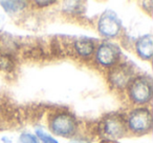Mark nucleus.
Masks as SVG:
<instances>
[{"label": "nucleus", "mask_w": 153, "mask_h": 143, "mask_svg": "<svg viewBox=\"0 0 153 143\" xmlns=\"http://www.w3.org/2000/svg\"><path fill=\"white\" fill-rule=\"evenodd\" d=\"M129 95L133 102L145 104L152 97V81L149 77H138L131 81L129 86Z\"/></svg>", "instance_id": "f257e3e1"}, {"label": "nucleus", "mask_w": 153, "mask_h": 143, "mask_svg": "<svg viewBox=\"0 0 153 143\" xmlns=\"http://www.w3.org/2000/svg\"><path fill=\"white\" fill-rule=\"evenodd\" d=\"M51 132L58 136L70 137L76 130V121L72 115L68 113H60L53 117L49 124Z\"/></svg>", "instance_id": "f03ea898"}, {"label": "nucleus", "mask_w": 153, "mask_h": 143, "mask_svg": "<svg viewBox=\"0 0 153 143\" xmlns=\"http://www.w3.org/2000/svg\"><path fill=\"white\" fill-rule=\"evenodd\" d=\"M128 125L134 133L148 132L152 126V116L148 109H136L131 112L128 118Z\"/></svg>", "instance_id": "7ed1b4c3"}, {"label": "nucleus", "mask_w": 153, "mask_h": 143, "mask_svg": "<svg viewBox=\"0 0 153 143\" xmlns=\"http://www.w3.org/2000/svg\"><path fill=\"white\" fill-rule=\"evenodd\" d=\"M133 78V70L127 63L117 65L109 74V81L114 88H124L131 83Z\"/></svg>", "instance_id": "20e7f679"}, {"label": "nucleus", "mask_w": 153, "mask_h": 143, "mask_svg": "<svg viewBox=\"0 0 153 143\" xmlns=\"http://www.w3.org/2000/svg\"><path fill=\"white\" fill-rule=\"evenodd\" d=\"M119 47L110 42H104L98 47L96 57L98 62L103 66H112L120 59Z\"/></svg>", "instance_id": "39448f33"}, {"label": "nucleus", "mask_w": 153, "mask_h": 143, "mask_svg": "<svg viewBox=\"0 0 153 143\" xmlns=\"http://www.w3.org/2000/svg\"><path fill=\"white\" fill-rule=\"evenodd\" d=\"M99 32L105 37H114L121 30V21L112 12H106L99 20Z\"/></svg>", "instance_id": "423d86ee"}, {"label": "nucleus", "mask_w": 153, "mask_h": 143, "mask_svg": "<svg viewBox=\"0 0 153 143\" xmlns=\"http://www.w3.org/2000/svg\"><path fill=\"white\" fill-rule=\"evenodd\" d=\"M102 130L109 138H119L125 132V123L121 116L109 115L102 122Z\"/></svg>", "instance_id": "0eeeda50"}, {"label": "nucleus", "mask_w": 153, "mask_h": 143, "mask_svg": "<svg viewBox=\"0 0 153 143\" xmlns=\"http://www.w3.org/2000/svg\"><path fill=\"white\" fill-rule=\"evenodd\" d=\"M136 52L142 59L149 60L153 55V43L151 35H145L136 42Z\"/></svg>", "instance_id": "6e6552de"}, {"label": "nucleus", "mask_w": 153, "mask_h": 143, "mask_svg": "<svg viewBox=\"0 0 153 143\" xmlns=\"http://www.w3.org/2000/svg\"><path fill=\"white\" fill-rule=\"evenodd\" d=\"M74 49L81 57H89L94 51V43L87 38L79 39L74 42Z\"/></svg>", "instance_id": "1a4fd4ad"}, {"label": "nucleus", "mask_w": 153, "mask_h": 143, "mask_svg": "<svg viewBox=\"0 0 153 143\" xmlns=\"http://www.w3.org/2000/svg\"><path fill=\"white\" fill-rule=\"evenodd\" d=\"M25 4L26 2H24V1H2L1 2V5L5 10V12L10 14L21 11L22 9H24Z\"/></svg>", "instance_id": "9d476101"}, {"label": "nucleus", "mask_w": 153, "mask_h": 143, "mask_svg": "<svg viewBox=\"0 0 153 143\" xmlns=\"http://www.w3.org/2000/svg\"><path fill=\"white\" fill-rule=\"evenodd\" d=\"M14 67V61L10 55H1L0 56V70L10 72Z\"/></svg>", "instance_id": "9b49d317"}, {"label": "nucleus", "mask_w": 153, "mask_h": 143, "mask_svg": "<svg viewBox=\"0 0 153 143\" xmlns=\"http://www.w3.org/2000/svg\"><path fill=\"white\" fill-rule=\"evenodd\" d=\"M82 2L80 1H69V2L65 3V7H64V10H65L67 13H72V14H80L83 12V7L81 5Z\"/></svg>", "instance_id": "f8f14e48"}, {"label": "nucleus", "mask_w": 153, "mask_h": 143, "mask_svg": "<svg viewBox=\"0 0 153 143\" xmlns=\"http://www.w3.org/2000/svg\"><path fill=\"white\" fill-rule=\"evenodd\" d=\"M36 135L38 136V138L42 141L43 143H58V141L55 138L51 136V135L46 134L45 132L41 130H36Z\"/></svg>", "instance_id": "ddd939ff"}, {"label": "nucleus", "mask_w": 153, "mask_h": 143, "mask_svg": "<svg viewBox=\"0 0 153 143\" xmlns=\"http://www.w3.org/2000/svg\"><path fill=\"white\" fill-rule=\"evenodd\" d=\"M20 142L21 143H38L36 136L32 134H27V133H23L20 136Z\"/></svg>", "instance_id": "4468645a"}, {"label": "nucleus", "mask_w": 153, "mask_h": 143, "mask_svg": "<svg viewBox=\"0 0 153 143\" xmlns=\"http://www.w3.org/2000/svg\"><path fill=\"white\" fill-rule=\"evenodd\" d=\"M36 3L40 5V7H47V5L55 3V1H36Z\"/></svg>", "instance_id": "2eb2a0df"}, {"label": "nucleus", "mask_w": 153, "mask_h": 143, "mask_svg": "<svg viewBox=\"0 0 153 143\" xmlns=\"http://www.w3.org/2000/svg\"><path fill=\"white\" fill-rule=\"evenodd\" d=\"M76 143H81V142H76Z\"/></svg>", "instance_id": "dca6fc26"}]
</instances>
